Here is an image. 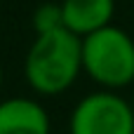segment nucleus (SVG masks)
<instances>
[{"label": "nucleus", "instance_id": "f257e3e1", "mask_svg": "<svg viewBox=\"0 0 134 134\" xmlns=\"http://www.w3.org/2000/svg\"><path fill=\"white\" fill-rule=\"evenodd\" d=\"M82 73V38L68 28L38 33L24 57V78L40 97L64 94Z\"/></svg>", "mask_w": 134, "mask_h": 134}, {"label": "nucleus", "instance_id": "f03ea898", "mask_svg": "<svg viewBox=\"0 0 134 134\" xmlns=\"http://www.w3.org/2000/svg\"><path fill=\"white\" fill-rule=\"evenodd\" d=\"M82 73L101 90H122L134 82V38L120 26H104L82 38Z\"/></svg>", "mask_w": 134, "mask_h": 134}, {"label": "nucleus", "instance_id": "7ed1b4c3", "mask_svg": "<svg viewBox=\"0 0 134 134\" xmlns=\"http://www.w3.org/2000/svg\"><path fill=\"white\" fill-rule=\"evenodd\" d=\"M68 134H134V108L115 90L90 92L73 106Z\"/></svg>", "mask_w": 134, "mask_h": 134}, {"label": "nucleus", "instance_id": "20e7f679", "mask_svg": "<svg viewBox=\"0 0 134 134\" xmlns=\"http://www.w3.org/2000/svg\"><path fill=\"white\" fill-rule=\"evenodd\" d=\"M47 108L31 97L0 101V134H49Z\"/></svg>", "mask_w": 134, "mask_h": 134}, {"label": "nucleus", "instance_id": "39448f33", "mask_svg": "<svg viewBox=\"0 0 134 134\" xmlns=\"http://www.w3.org/2000/svg\"><path fill=\"white\" fill-rule=\"evenodd\" d=\"M64 28L85 38L108 24L115 16V0H61Z\"/></svg>", "mask_w": 134, "mask_h": 134}, {"label": "nucleus", "instance_id": "423d86ee", "mask_svg": "<svg viewBox=\"0 0 134 134\" xmlns=\"http://www.w3.org/2000/svg\"><path fill=\"white\" fill-rule=\"evenodd\" d=\"M61 26H64L61 2H42L40 7H35V12H33V31H35V35L61 28Z\"/></svg>", "mask_w": 134, "mask_h": 134}, {"label": "nucleus", "instance_id": "0eeeda50", "mask_svg": "<svg viewBox=\"0 0 134 134\" xmlns=\"http://www.w3.org/2000/svg\"><path fill=\"white\" fill-rule=\"evenodd\" d=\"M0 87H2V66H0Z\"/></svg>", "mask_w": 134, "mask_h": 134}]
</instances>
